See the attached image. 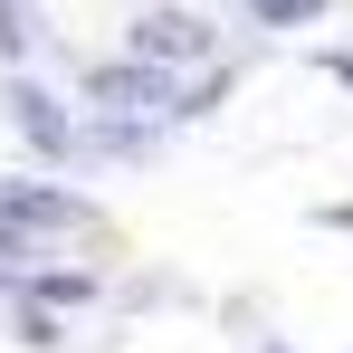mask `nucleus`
Returning <instances> with one entry per match:
<instances>
[{"mask_svg": "<svg viewBox=\"0 0 353 353\" xmlns=\"http://www.w3.org/2000/svg\"><path fill=\"white\" fill-rule=\"evenodd\" d=\"M0 287H10V277H0Z\"/></svg>", "mask_w": 353, "mask_h": 353, "instance_id": "6e6552de", "label": "nucleus"}, {"mask_svg": "<svg viewBox=\"0 0 353 353\" xmlns=\"http://www.w3.org/2000/svg\"><path fill=\"white\" fill-rule=\"evenodd\" d=\"M10 124H19V134H29V143H39L48 163H77V153L96 143V134L77 124V105H58V96H39L29 77H10Z\"/></svg>", "mask_w": 353, "mask_h": 353, "instance_id": "f03ea898", "label": "nucleus"}, {"mask_svg": "<svg viewBox=\"0 0 353 353\" xmlns=\"http://www.w3.org/2000/svg\"><path fill=\"white\" fill-rule=\"evenodd\" d=\"M86 201L77 191H58V181H0V220L10 230H67Z\"/></svg>", "mask_w": 353, "mask_h": 353, "instance_id": "7ed1b4c3", "label": "nucleus"}, {"mask_svg": "<svg viewBox=\"0 0 353 353\" xmlns=\"http://www.w3.org/2000/svg\"><path fill=\"white\" fill-rule=\"evenodd\" d=\"M334 0H248V19L258 29H305V19H325Z\"/></svg>", "mask_w": 353, "mask_h": 353, "instance_id": "20e7f679", "label": "nucleus"}, {"mask_svg": "<svg viewBox=\"0 0 353 353\" xmlns=\"http://www.w3.org/2000/svg\"><path fill=\"white\" fill-rule=\"evenodd\" d=\"M19 39H29L19 29V0H0V58H19Z\"/></svg>", "mask_w": 353, "mask_h": 353, "instance_id": "0eeeda50", "label": "nucleus"}, {"mask_svg": "<svg viewBox=\"0 0 353 353\" xmlns=\"http://www.w3.org/2000/svg\"><path fill=\"white\" fill-rule=\"evenodd\" d=\"M124 58H143V67H163V77H181V67L210 58V19H201V10H143V19L124 29Z\"/></svg>", "mask_w": 353, "mask_h": 353, "instance_id": "f257e3e1", "label": "nucleus"}, {"mask_svg": "<svg viewBox=\"0 0 353 353\" xmlns=\"http://www.w3.org/2000/svg\"><path fill=\"white\" fill-rule=\"evenodd\" d=\"M29 296H48V305H86L96 277H77V268H67V277H29Z\"/></svg>", "mask_w": 353, "mask_h": 353, "instance_id": "39448f33", "label": "nucleus"}, {"mask_svg": "<svg viewBox=\"0 0 353 353\" xmlns=\"http://www.w3.org/2000/svg\"><path fill=\"white\" fill-rule=\"evenodd\" d=\"M19 258H29V230H10V220H0V277H10V287H19Z\"/></svg>", "mask_w": 353, "mask_h": 353, "instance_id": "423d86ee", "label": "nucleus"}]
</instances>
